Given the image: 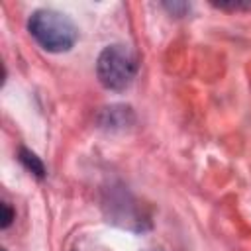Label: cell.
Returning <instances> with one entry per match:
<instances>
[{"mask_svg":"<svg viewBox=\"0 0 251 251\" xmlns=\"http://www.w3.org/2000/svg\"><path fill=\"white\" fill-rule=\"evenodd\" d=\"M2 210H4V216H2V229H6L10 224H12V220H14V212H12V208L4 202L2 204Z\"/></svg>","mask_w":251,"mask_h":251,"instance_id":"obj_6","label":"cell"},{"mask_svg":"<svg viewBox=\"0 0 251 251\" xmlns=\"http://www.w3.org/2000/svg\"><path fill=\"white\" fill-rule=\"evenodd\" d=\"M137 73V59L127 45L114 43L102 49L96 61V75L104 88L108 90H126Z\"/></svg>","mask_w":251,"mask_h":251,"instance_id":"obj_2","label":"cell"},{"mask_svg":"<svg viewBox=\"0 0 251 251\" xmlns=\"http://www.w3.org/2000/svg\"><path fill=\"white\" fill-rule=\"evenodd\" d=\"M27 29L31 37L49 53H65L69 51L78 37V29L73 20L57 10H37L31 14L27 22Z\"/></svg>","mask_w":251,"mask_h":251,"instance_id":"obj_1","label":"cell"},{"mask_svg":"<svg viewBox=\"0 0 251 251\" xmlns=\"http://www.w3.org/2000/svg\"><path fill=\"white\" fill-rule=\"evenodd\" d=\"M214 6L222 10H249L251 2H214Z\"/></svg>","mask_w":251,"mask_h":251,"instance_id":"obj_4","label":"cell"},{"mask_svg":"<svg viewBox=\"0 0 251 251\" xmlns=\"http://www.w3.org/2000/svg\"><path fill=\"white\" fill-rule=\"evenodd\" d=\"M2 251H6V249H2Z\"/></svg>","mask_w":251,"mask_h":251,"instance_id":"obj_7","label":"cell"},{"mask_svg":"<svg viewBox=\"0 0 251 251\" xmlns=\"http://www.w3.org/2000/svg\"><path fill=\"white\" fill-rule=\"evenodd\" d=\"M20 161H22V165L27 169V171H31L35 176H45V167H43V163L33 155V153H29L27 149H20Z\"/></svg>","mask_w":251,"mask_h":251,"instance_id":"obj_3","label":"cell"},{"mask_svg":"<svg viewBox=\"0 0 251 251\" xmlns=\"http://www.w3.org/2000/svg\"><path fill=\"white\" fill-rule=\"evenodd\" d=\"M165 8L171 12V14H178V16H182V12H186L190 6L186 4V2H165Z\"/></svg>","mask_w":251,"mask_h":251,"instance_id":"obj_5","label":"cell"}]
</instances>
